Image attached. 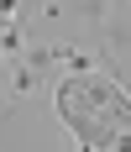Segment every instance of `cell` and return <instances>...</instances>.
<instances>
[{
    "mask_svg": "<svg viewBox=\"0 0 131 152\" xmlns=\"http://www.w3.org/2000/svg\"><path fill=\"white\" fill-rule=\"evenodd\" d=\"M58 115L79 137V152H131V100L110 79H94V74L63 79Z\"/></svg>",
    "mask_w": 131,
    "mask_h": 152,
    "instance_id": "1",
    "label": "cell"
}]
</instances>
